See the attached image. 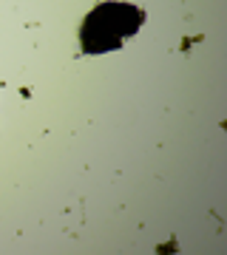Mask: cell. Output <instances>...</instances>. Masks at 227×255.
Returning a JSON list of instances; mask_svg holds the SVG:
<instances>
[{
    "label": "cell",
    "instance_id": "6da1fadb",
    "mask_svg": "<svg viewBox=\"0 0 227 255\" xmlns=\"http://www.w3.org/2000/svg\"><path fill=\"white\" fill-rule=\"evenodd\" d=\"M142 26V11L128 3H102L91 11L80 28L82 51L88 54H100L119 48L125 37L136 34Z\"/></svg>",
    "mask_w": 227,
    "mask_h": 255
}]
</instances>
